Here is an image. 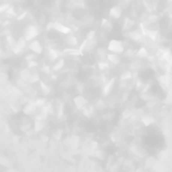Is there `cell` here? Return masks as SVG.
I'll return each mask as SVG.
<instances>
[{
    "instance_id": "5bb4252c",
    "label": "cell",
    "mask_w": 172,
    "mask_h": 172,
    "mask_svg": "<svg viewBox=\"0 0 172 172\" xmlns=\"http://www.w3.org/2000/svg\"><path fill=\"white\" fill-rule=\"evenodd\" d=\"M143 67V62L141 59H135V61L132 62L131 64V68L133 71H139L141 70Z\"/></svg>"
},
{
    "instance_id": "f546056e",
    "label": "cell",
    "mask_w": 172,
    "mask_h": 172,
    "mask_svg": "<svg viewBox=\"0 0 172 172\" xmlns=\"http://www.w3.org/2000/svg\"><path fill=\"white\" fill-rule=\"evenodd\" d=\"M97 53H98L99 56H101V59H104V57H107V51H106L104 48H98L97 50Z\"/></svg>"
},
{
    "instance_id": "7bdbcfd3",
    "label": "cell",
    "mask_w": 172,
    "mask_h": 172,
    "mask_svg": "<svg viewBox=\"0 0 172 172\" xmlns=\"http://www.w3.org/2000/svg\"><path fill=\"white\" fill-rule=\"evenodd\" d=\"M25 15H26V12H22L20 15L17 17V20H21V19L23 18V17H25Z\"/></svg>"
},
{
    "instance_id": "30bf717a",
    "label": "cell",
    "mask_w": 172,
    "mask_h": 172,
    "mask_svg": "<svg viewBox=\"0 0 172 172\" xmlns=\"http://www.w3.org/2000/svg\"><path fill=\"white\" fill-rule=\"evenodd\" d=\"M114 86H115V79H112L107 84H105L104 89H103V95H104V96H108L112 92V90H113Z\"/></svg>"
},
{
    "instance_id": "836d02e7",
    "label": "cell",
    "mask_w": 172,
    "mask_h": 172,
    "mask_svg": "<svg viewBox=\"0 0 172 172\" xmlns=\"http://www.w3.org/2000/svg\"><path fill=\"white\" fill-rule=\"evenodd\" d=\"M95 36H96V31L90 30L87 33V37H86V39H93V38H95Z\"/></svg>"
},
{
    "instance_id": "ac0fdd59",
    "label": "cell",
    "mask_w": 172,
    "mask_h": 172,
    "mask_svg": "<svg viewBox=\"0 0 172 172\" xmlns=\"http://www.w3.org/2000/svg\"><path fill=\"white\" fill-rule=\"evenodd\" d=\"M135 56L138 57V59H146V57H148V51L146 50L145 47H140L138 50L136 51Z\"/></svg>"
},
{
    "instance_id": "9c48e42d",
    "label": "cell",
    "mask_w": 172,
    "mask_h": 172,
    "mask_svg": "<svg viewBox=\"0 0 172 172\" xmlns=\"http://www.w3.org/2000/svg\"><path fill=\"white\" fill-rule=\"evenodd\" d=\"M128 35H129V37H130L131 41H136V42H138L142 39V32L139 30H137V29L130 31V32L128 33Z\"/></svg>"
},
{
    "instance_id": "8d00e7d4",
    "label": "cell",
    "mask_w": 172,
    "mask_h": 172,
    "mask_svg": "<svg viewBox=\"0 0 172 172\" xmlns=\"http://www.w3.org/2000/svg\"><path fill=\"white\" fill-rule=\"evenodd\" d=\"M41 71L45 74H50V68L48 67V65H44V67L41 68Z\"/></svg>"
},
{
    "instance_id": "83f0119b",
    "label": "cell",
    "mask_w": 172,
    "mask_h": 172,
    "mask_svg": "<svg viewBox=\"0 0 172 172\" xmlns=\"http://www.w3.org/2000/svg\"><path fill=\"white\" fill-rule=\"evenodd\" d=\"M142 122H143V124H145L146 126H148V125H151V124H153L154 123V119L152 118V117H144V118H142Z\"/></svg>"
},
{
    "instance_id": "ffe728a7",
    "label": "cell",
    "mask_w": 172,
    "mask_h": 172,
    "mask_svg": "<svg viewBox=\"0 0 172 172\" xmlns=\"http://www.w3.org/2000/svg\"><path fill=\"white\" fill-rule=\"evenodd\" d=\"M39 86H41V90L42 92V94L44 95V96H47V95H48L50 93V88L48 87V86L45 84L44 82H42V81H39Z\"/></svg>"
},
{
    "instance_id": "2e32d148",
    "label": "cell",
    "mask_w": 172,
    "mask_h": 172,
    "mask_svg": "<svg viewBox=\"0 0 172 172\" xmlns=\"http://www.w3.org/2000/svg\"><path fill=\"white\" fill-rule=\"evenodd\" d=\"M47 56H48V59H50L51 62H54L56 59H59V51L57 50H53V48H51V50H48Z\"/></svg>"
},
{
    "instance_id": "603a6c76",
    "label": "cell",
    "mask_w": 172,
    "mask_h": 172,
    "mask_svg": "<svg viewBox=\"0 0 172 172\" xmlns=\"http://www.w3.org/2000/svg\"><path fill=\"white\" fill-rule=\"evenodd\" d=\"M64 53L65 54H70V56H79L82 53L79 50H76V48H65L64 50Z\"/></svg>"
},
{
    "instance_id": "60d3db41",
    "label": "cell",
    "mask_w": 172,
    "mask_h": 172,
    "mask_svg": "<svg viewBox=\"0 0 172 172\" xmlns=\"http://www.w3.org/2000/svg\"><path fill=\"white\" fill-rule=\"evenodd\" d=\"M53 23H54V22H50V23H47V27H45V29H47V31L53 30Z\"/></svg>"
},
{
    "instance_id": "5b68a950",
    "label": "cell",
    "mask_w": 172,
    "mask_h": 172,
    "mask_svg": "<svg viewBox=\"0 0 172 172\" xmlns=\"http://www.w3.org/2000/svg\"><path fill=\"white\" fill-rule=\"evenodd\" d=\"M74 104L78 109H84L88 105V100L83 95H78L74 98Z\"/></svg>"
},
{
    "instance_id": "b9f144b4",
    "label": "cell",
    "mask_w": 172,
    "mask_h": 172,
    "mask_svg": "<svg viewBox=\"0 0 172 172\" xmlns=\"http://www.w3.org/2000/svg\"><path fill=\"white\" fill-rule=\"evenodd\" d=\"M127 79H131V76H130V74L127 73V74H123V77H122V80H127Z\"/></svg>"
},
{
    "instance_id": "7dc6e473",
    "label": "cell",
    "mask_w": 172,
    "mask_h": 172,
    "mask_svg": "<svg viewBox=\"0 0 172 172\" xmlns=\"http://www.w3.org/2000/svg\"><path fill=\"white\" fill-rule=\"evenodd\" d=\"M0 44H1V42H0Z\"/></svg>"
},
{
    "instance_id": "7a4b0ae2",
    "label": "cell",
    "mask_w": 172,
    "mask_h": 172,
    "mask_svg": "<svg viewBox=\"0 0 172 172\" xmlns=\"http://www.w3.org/2000/svg\"><path fill=\"white\" fill-rule=\"evenodd\" d=\"M38 29H37V27L35 25L33 24H28L26 27H25V29L23 30V37L25 38V41H30L34 39L35 37L38 35Z\"/></svg>"
},
{
    "instance_id": "f35d334b",
    "label": "cell",
    "mask_w": 172,
    "mask_h": 172,
    "mask_svg": "<svg viewBox=\"0 0 172 172\" xmlns=\"http://www.w3.org/2000/svg\"><path fill=\"white\" fill-rule=\"evenodd\" d=\"M141 98L144 100V101H149V100L151 99V96H150V95H148L147 93H143L142 96H141Z\"/></svg>"
},
{
    "instance_id": "44dd1931",
    "label": "cell",
    "mask_w": 172,
    "mask_h": 172,
    "mask_svg": "<svg viewBox=\"0 0 172 172\" xmlns=\"http://www.w3.org/2000/svg\"><path fill=\"white\" fill-rule=\"evenodd\" d=\"M134 25V21L133 19L131 18H125L124 21H123V27H124V29H130V28L133 27Z\"/></svg>"
},
{
    "instance_id": "9a60e30c",
    "label": "cell",
    "mask_w": 172,
    "mask_h": 172,
    "mask_svg": "<svg viewBox=\"0 0 172 172\" xmlns=\"http://www.w3.org/2000/svg\"><path fill=\"white\" fill-rule=\"evenodd\" d=\"M131 151L133 152V154H135L136 156H139V157H144L146 156V152L143 151L141 148L138 147V146H132L131 148Z\"/></svg>"
},
{
    "instance_id": "484cf974",
    "label": "cell",
    "mask_w": 172,
    "mask_h": 172,
    "mask_svg": "<svg viewBox=\"0 0 172 172\" xmlns=\"http://www.w3.org/2000/svg\"><path fill=\"white\" fill-rule=\"evenodd\" d=\"M98 68L101 71H106V70H108V68H109V64L105 61H101V62H98Z\"/></svg>"
},
{
    "instance_id": "f1b7e54d",
    "label": "cell",
    "mask_w": 172,
    "mask_h": 172,
    "mask_svg": "<svg viewBox=\"0 0 172 172\" xmlns=\"http://www.w3.org/2000/svg\"><path fill=\"white\" fill-rule=\"evenodd\" d=\"M35 104L37 106V108H41V107H44V106L47 104V99H44V98H38L35 101Z\"/></svg>"
},
{
    "instance_id": "d4e9b609",
    "label": "cell",
    "mask_w": 172,
    "mask_h": 172,
    "mask_svg": "<svg viewBox=\"0 0 172 172\" xmlns=\"http://www.w3.org/2000/svg\"><path fill=\"white\" fill-rule=\"evenodd\" d=\"M95 155L96 157L100 160H104L106 158V152L104 150H102V149H99V150L96 151V153H95Z\"/></svg>"
},
{
    "instance_id": "8fae6325",
    "label": "cell",
    "mask_w": 172,
    "mask_h": 172,
    "mask_svg": "<svg viewBox=\"0 0 172 172\" xmlns=\"http://www.w3.org/2000/svg\"><path fill=\"white\" fill-rule=\"evenodd\" d=\"M107 59L109 62H111L112 65H119L121 62V59H120L119 56L117 53H110L107 54Z\"/></svg>"
},
{
    "instance_id": "4316f807",
    "label": "cell",
    "mask_w": 172,
    "mask_h": 172,
    "mask_svg": "<svg viewBox=\"0 0 172 172\" xmlns=\"http://www.w3.org/2000/svg\"><path fill=\"white\" fill-rule=\"evenodd\" d=\"M6 41H7V44L9 45L10 47H14V44H15V38L12 36V35H7L6 36Z\"/></svg>"
},
{
    "instance_id": "bcb514c9",
    "label": "cell",
    "mask_w": 172,
    "mask_h": 172,
    "mask_svg": "<svg viewBox=\"0 0 172 172\" xmlns=\"http://www.w3.org/2000/svg\"><path fill=\"white\" fill-rule=\"evenodd\" d=\"M170 1H171V2H172V0H170Z\"/></svg>"
},
{
    "instance_id": "ee69618b",
    "label": "cell",
    "mask_w": 172,
    "mask_h": 172,
    "mask_svg": "<svg viewBox=\"0 0 172 172\" xmlns=\"http://www.w3.org/2000/svg\"><path fill=\"white\" fill-rule=\"evenodd\" d=\"M126 2H131V1H133V0H125Z\"/></svg>"
},
{
    "instance_id": "1f68e13d",
    "label": "cell",
    "mask_w": 172,
    "mask_h": 172,
    "mask_svg": "<svg viewBox=\"0 0 172 172\" xmlns=\"http://www.w3.org/2000/svg\"><path fill=\"white\" fill-rule=\"evenodd\" d=\"M62 129H59V130H56V132H54V134H53V137L56 140H61L62 139Z\"/></svg>"
},
{
    "instance_id": "d6986e66",
    "label": "cell",
    "mask_w": 172,
    "mask_h": 172,
    "mask_svg": "<svg viewBox=\"0 0 172 172\" xmlns=\"http://www.w3.org/2000/svg\"><path fill=\"white\" fill-rule=\"evenodd\" d=\"M65 59H59V61H57L56 64L53 65V71H61L62 68L65 67Z\"/></svg>"
},
{
    "instance_id": "ba28073f",
    "label": "cell",
    "mask_w": 172,
    "mask_h": 172,
    "mask_svg": "<svg viewBox=\"0 0 172 172\" xmlns=\"http://www.w3.org/2000/svg\"><path fill=\"white\" fill-rule=\"evenodd\" d=\"M36 108H37V106L35 104V102H28L27 104L24 106V108L22 111H23V113L26 115V116H30V115L35 113Z\"/></svg>"
},
{
    "instance_id": "4fadbf2b",
    "label": "cell",
    "mask_w": 172,
    "mask_h": 172,
    "mask_svg": "<svg viewBox=\"0 0 172 172\" xmlns=\"http://www.w3.org/2000/svg\"><path fill=\"white\" fill-rule=\"evenodd\" d=\"M31 76V71L29 68H23L19 71V78H20L23 82H28Z\"/></svg>"
},
{
    "instance_id": "d6a6232c",
    "label": "cell",
    "mask_w": 172,
    "mask_h": 172,
    "mask_svg": "<svg viewBox=\"0 0 172 172\" xmlns=\"http://www.w3.org/2000/svg\"><path fill=\"white\" fill-rule=\"evenodd\" d=\"M36 59V53H31L25 56V61H27V62L33 61V59Z\"/></svg>"
},
{
    "instance_id": "52a82bcc",
    "label": "cell",
    "mask_w": 172,
    "mask_h": 172,
    "mask_svg": "<svg viewBox=\"0 0 172 172\" xmlns=\"http://www.w3.org/2000/svg\"><path fill=\"white\" fill-rule=\"evenodd\" d=\"M123 14V10L120 6H113L109 11V16L113 19H119L121 18Z\"/></svg>"
},
{
    "instance_id": "e0dca14e",
    "label": "cell",
    "mask_w": 172,
    "mask_h": 172,
    "mask_svg": "<svg viewBox=\"0 0 172 172\" xmlns=\"http://www.w3.org/2000/svg\"><path fill=\"white\" fill-rule=\"evenodd\" d=\"M44 126H45V124H44V120H36L35 123H34L33 130L35 132H41L44 129Z\"/></svg>"
},
{
    "instance_id": "4dcf8cb0",
    "label": "cell",
    "mask_w": 172,
    "mask_h": 172,
    "mask_svg": "<svg viewBox=\"0 0 172 172\" xmlns=\"http://www.w3.org/2000/svg\"><path fill=\"white\" fill-rule=\"evenodd\" d=\"M9 7H10V4L9 3H4V4L0 5V14L6 12V11L9 9Z\"/></svg>"
},
{
    "instance_id": "f6af8a7d",
    "label": "cell",
    "mask_w": 172,
    "mask_h": 172,
    "mask_svg": "<svg viewBox=\"0 0 172 172\" xmlns=\"http://www.w3.org/2000/svg\"><path fill=\"white\" fill-rule=\"evenodd\" d=\"M169 17H170V19H171V21H172V13L170 14V15H169Z\"/></svg>"
},
{
    "instance_id": "7402d4cb",
    "label": "cell",
    "mask_w": 172,
    "mask_h": 172,
    "mask_svg": "<svg viewBox=\"0 0 172 172\" xmlns=\"http://www.w3.org/2000/svg\"><path fill=\"white\" fill-rule=\"evenodd\" d=\"M102 27H103V29L106 30V31H111L112 29H113V25H112V23L108 20V19H103Z\"/></svg>"
},
{
    "instance_id": "d590c367",
    "label": "cell",
    "mask_w": 172,
    "mask_h": 172,
    "mask_svg": "<svg viewBox=\"0 0 172 172\" xmlns=\"http://www.w3.org/2000/svg\"><path fill=\"white\" fill-rule=\"evenodd\" d=\"M135 53H136L135 51L132 50H128L125 51V56L127 57H133L134 56H135Z\"/></svg>"
},
{
    "instance_id": "277c9868",
    "label": "cell",
    "mask_w": 172,
    "mask_h": 172,
    "mask_svg": "<svg viewBox=\"0 0 172 172\" xmlns=\"http://www.w3.org/2000/svg\"><path fill=\"white\" fill-rule=\"evenodd\" d=\"M28 47H29V50L32 51V53L36 54H41L42 51H44V47H42L41 42L38 41H34V39L30 41V44L28 45Z\"/></svg>"
},
{
    "instance_id": "8992f818",
    "label": "cell",
    "mask_w": 172,
    "mask_h": 172,
    "mask_svg": "<svg viewBox=\"0 0 172 172\" xmlns=\"http://www.w3.org/2000/svg\"><path fill=\"white\" fill-rule=\"evenodd\" d=\"M53 29L56 30V31H59V33L65 34V35H67V34L71 32V29L70 27L67 26V25L61 23V22H57V21H56L53 23Z\"/></svg>"
},
{
    "instance_id": "e575fe53",
    "label": "cell",
    "mask_w": 172,
    "mask_h": 172,
    "mask_svg": "<svg viewBox=\"0 0 172 172\" xmlns=\"http://www.w3.org/2000/svg\"><path fill=\"white\" fill-rule=\"evenodd\" d=\"M158 20V16L157 15H151L148 17V22L149 23H155Z\"/></svg>"
},
{
    "instance_id": "74e56055",
    "label": "cell",
    "mask_w": 172,
    "mask_h": 172,
    "mask_svg": "<svg viewBox=\"0 0 172 172\" xmlns=\"http://www.w3.org/2000/svg\"><path fill=\"white\" fill-rule=\"evenodd\" d=\"M96 108L98 109V110H103V109L105 108V104H104V102H102V101H99L98 103H97V105H96Z\"/></svg>"
},
{
    "instance_id": "cb8c5ba5",
    "label": "cell",
    "mask_w": 172,
    "mask_h": 172,
    "mask_svg": "<svg viewBox=\"0 0 172 172\" xmlns=\"http://www.w3.org/2000/svg\"><path fill=\"white\" fill-rule=\"evenodd\" d=\"M41 81V78H39L38 74L36 73V71H34V73H31V76L29 80H28V83L29 84H34V83H37Z\"/></svg>"
},
{
    "instance_id": "ab89813d",
    "label": "cell",
    "mask_w": 172,
    "mask_h": 172,
    "mask_svg": "<svg viewBox=\"0 0 172 172\" xmlns=\"http://www.w3.org/2000/svg\"><path fill=\"white\" fill-rule=\"evenodd\" d=\"M37 65H38V64H37L36 62H34V59L28 62V68H34V67H37Z\"/></svg>"
},
{
    "instance_id": "7c38bea8",
    "label": "cell",
    "mask_w": 172,
    "mask_h": 172,
    "mask_svg": "<svg viewBox=\"0 0 172 172\" xmlns=\"http://www.w3.org/2000/svg\"><path fill=\"white\" fill-rule=\"evenodd\" d=\"M65 42H67L68 45H70L71 47H76L78 44V38L71 33H68L67 37H65Z\"/></svg>"
},
{
    "instance_id": "6da1fadb",
    "label": "cell",
    "mask_w": 172,
    "mask_h": 172,
    "mask_svg": "<svg viewBox=\"0 0 172 172\" xmlns=\"http://www.w3.org/2000/svg\"><path fill=\"white\" fill-rule=\"evenodd\" d=\"M108 50L117 54H121L125 51V45L122 41H119V39H111L108 44Z\"/></svg>"
},
{
    "instance_id": "3957f363",
    "label": "cell",
    "mask_w": 172,
    "mask_h": 172,
    "mask_svg": "<svg viewBox=\"0 0 172 172\" xmlns=\"http://www.w3.org/2000/svg\"><path fill=\"white\" fill-rule=\"evenodd\" d=\"M25 47H26V41L23 36H21L16 41L15 44L12 47V51L15 54H20L25 50Z\"/></svg>"
}]
</instances>
